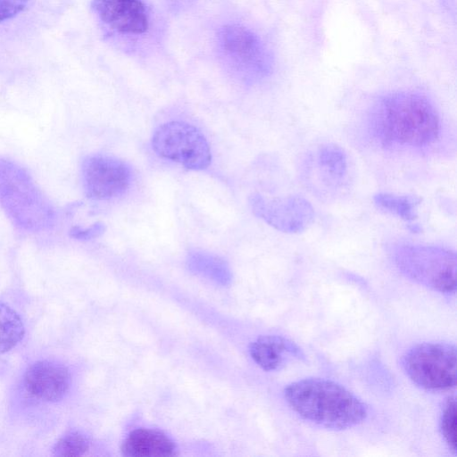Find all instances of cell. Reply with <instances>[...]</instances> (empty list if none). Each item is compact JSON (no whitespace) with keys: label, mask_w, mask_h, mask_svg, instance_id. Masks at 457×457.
Listing matches in <instances>:
<instances>
[{"label":"cell","mask_w":457,"mask_h":457,"mask_svg":"<svg viewBox=\"0 0 457 457\" xmlns=\"http://www.w3.org/2000/svg\"><path fill=\"white\" fill-rule=\"evenodd\" d=\"M253 360L264 370H276L287 361L304 360L302 349L293 341L275 335L262 336L250 345Z\"/></svg>","instance_id":"cell-12"},{"label":"cell","mask_w":457,"mask_h":457,"mask_svg":"<svg viewBox=\"0 0 457 457\" xmlns=\"http://www.w3.org/2000/svg\"><path fill=\"white\" fill-rule=\"evenodd\" d=\"M104 225L101 222H97L86 229H74L73 236L77 238L89 239L100 236L104 233Z\"/></svg>","instance_id":"cell-21"},{"label":"cell","mask_w":457,"mask_h":457,"mask_svg":"<svg viewBox=\"0 0 457 457\" xmlns=\"http://www.w3.org/2000/svg\"><path fill=\"white\" fill-rule=\"evenodd\" d=\"M314 161L318 174L326 185L334 187L343 185L349 171L344 148L333 143L321 145L315 152Z\"/></svg>","instance_id":"cell-14"},{"label":"cell","mask_w":457,"mask_h":457,"mask_svg":"<svg viewBox=\"0 0 457 457\" xmlns=\"http://www.w3.org/2000/svg\"><path fill=\"white\" fill-rule=\"evenodd\" d=\"M82 180L87 195L96 200H107L122 195L132 179L130 167L116 157L94 154L82 163Z\"/></svg>","instance_id":"cell-8"},{"label":"cell","mask_w":457,"mask_h":457,"mask_svg":"<svg viewBox=\"0 0 457 457\" xmlns=\"http://www.w3.org/2000/svg\"><path fill=\"white\" fill-rule=\"evenodd\" d=\"M403 370L417 386L445 391L456 386V348L448 343H422L409 349L402 360Z\"/></svg>","instance_id":"cell-5"},{"label":"cell","mask_w":457,"mask_h":457,"mask_svg":"<svg viewBox=\"0 0 457 457\" xmlns=\"http://www.w3.org/2000/svg\"><path fill=\"white\" fill-rule=\"evenodd\" d=\"M373 201L380 210L411 222L417 218V207L421 200L413 195L378 193Z\"/></svg>","instance_id":"cell-16"},{"label":"cell","mask_w":457,"mask_h":457,"mask_svg":"<svg viewBox=\"0 0 457 457\" xmlns=\"http://www.w3.org/2000/svg\"><path fill=\"white\" fill-rule=\"evenodd\" d=\"M91 9L111 29L122 34H142L148 15L142 0H92Z\"/></svg>","instance_id":"cell-10"},{"label":"cell","mask_w":457,"mask_h":457,"mask_svg":"<svg viewBox=\"0 0 457 457\" xmlns=\"http://www.w3.org/2000/svg\"><path fill=\"white\" fill-rule=\"evenodd\" d=\"M187 263L188 269L196 275L220 285L230 282V270L227 262L217 255L203 251H192L187 255Z\"/></svg>","instance_id":"cell-15"},{"label":"cell","mask_w":457,"mask_h":457,"mask_svg":"<svg viewBox=\"0 0 457 457\" xmlns=\"http://www.w3.org/2000/svg\"><path fill=\"white\" fill-rule=\"evenodd\" d=\"M121 449L128 457H168L175 454L173 442L162 432L150 428L131 431Z\"/></svg>","instance_id":"cell-13"},{"label":"cell","mask_w":457,"mask_h":457,"mask_svg":"<svg viewBox=\"0 0 457 457\" xmlns=\"http://www.w3.org/2000/svg\"><path fill=\"white\" fill-rule=\"evenodd\" d=\"M89 448L88 439L83 434L73 431L63 436L54 445L57 456H81Z\"/></svg>","instance_id":"cell-18"},{"label":"cell","mask_w":457,"mask_h":457,"mask_svg":"<svg viewBox=\"0 0 457 457\" xmlns=\"http://www.w3.org/2000/svg\"><path fill=\"white\" fill-rule=\"evenodd\" d=\"M284 396L302 419L320 427L342 430L361 423L367 405L354 394L330 379L308 378L287 385Z\"/></svg>","instance_id":"cell-2"},{"label":"cell","mask_w":457,"mask_h":457,"mask_svg":"<svg viewBox=\"0 0 457 457\" xmlns=\"http://www.w3.org/2000/svg\"><path fill=\"white\" fill-rule=\"evenodd\" d=\"M442 435L449 449L456 453V402L454 397L447 400L442 418H441Z\"/></svg>","instance_id":"cell-19"},{"label":"cell","mask_w":457,"mask_h":457,"mask_svg":"<svg viewBox=\"0 0 457 457\" xmlns=\"http://www.w3.org/2000/svg\"><path fill=\"white\" fill-rule=\"evenodd\" d=\"M152 146L160 157L188 170H205L212 162L210 146L204 134L184 121L172 120L160 125L153 134Z\"/></svg>","instance_id":"cell-6"},{"label":"cell","mask_w":457,"mask_h":457,"mask_svg":"<svg viewBox=\"0 0 457 457\" xmlns=\"http://www.w3.org/2000/svg\"><path fill=\"white\" fill-rule=\"evenodd\" d=\"M392 260L406 278L440 293L456 289V253L428 245L400 244L391 250Z\"/></svg>","instance_id":"cell-4"},{"label":"cell","mask_w":457,"mask_h":457,"mask_svg":"<svg viewBox=\"0 0 457 457\" xmlns=\"http://www.w3.org/2000/svg\"><path fill=\"white\" fill-rule=\"evenodd\" d=\"M29 0H0V22L10 20L22 12Z\"/></svg>","instance_id":"cell-20"},{"label":"cell","mask_w":457,"mask_h":457,"mask_svg":"<svg viewBox=\"0 0 457 457\" xmlns=\"http://www.w3.org/2000/svg\"><path fill=\"white\" fill-rule=\"evenodd\" d=\"M369 118L374 136L384 145L427 146L440 132V118L434 104L415 92L397 91L379 97Z\"/></svg>","instance_id":"cell-1"},{"label":"cell","mask_w":457,"mask_h":457,"mask_svg":"<svg viewBox=\"0 0 457 457\" xmlns=\"http://www.w3.org/2000/svg\"><path fill=\"white\" fill-rule=\"evenodd\" d=\"M0 204L19 228L39 231L54 220V210L30 176L17 164L0 161Z\"/></svg>","instance_id":"cell-3"},{"label":"cell","mask_w":457,"mask_h":457,"mask_svg":"<svg viewBox=\"0 0 457 457\" xmlns=\"http://www.w3.org/2000/svg\"><path fill=\"white\" fill-rule=\"evenodd\" d=\"M249 203L255 216L284 233L302 232L314 220L312 204L297 195L269 198L260 194H253Z\"/></svg>","instance_id":"cell-7"},{"label":"cell","mask_w":457,"mask_h":457,"mask_svg":"<svg viewBox=\"0 0 457 457\" xmlns=\"http://www.w3.org/2000/svg\"><path fill=\"white\" fill-rule=\"evenodd\" d=\"M220 40L222 50L246 79H262L270 72V56L250 30L240 26H226L220 31Z\"/></svg>","instance_id":"cell-9"},{"label":"cell","mask_w":457,"mask_h":457,"mask_svg":"<svg viewBox=\"0 0 457 457\" xmlns=\"http://www.w3.org/2000/svg\"><path fill=\"white\" fill-rule=\"evenodd\" d=\"M25 333L19 314L8 305L0 303V354L15 347Z\"/></svg>","instance_id":"cell-17"},{"label":"cell","mask_w":457,"mask_h":457,"mask_svg":"<svg viewBox=\"0 0 457 457\" xmlns=\"http://www.w3.org/2000/svg\"><path fill=\"white\" fill-rule=\"evenodd\" d=\"M71 383L69 370L63 365L39 361L29 366L24 376L26 390L35 398L56 402L67 393Z\"/></svg>","instance_id":"cell-11"}]
</instances>
